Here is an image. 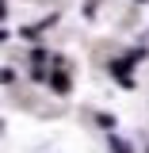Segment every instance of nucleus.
Instances as JSON below:
<instances>
[{"label": "nucleus", "mask_w": 149, "mask_h": 153, "mask_svg": "<svg viewBox=\"0 0 149 153\" xmlns=\"http://www.w3.org/2000/svg\"><path fill=\"white\" fill-rule=\"evenodd\" d=\"M0 16H4V8H0Z\"/></svg>", "instance_id": "3"}, {"label": "nucleus", "mask_w": 149, "mask_h": 153, "mask_svg": "<svg viewBox=\"0 0 149 153\" xmlns=\"http://www.w3.org/2000/svg\"><path fill=\"white\" fill-rule=\"evenodd\" d=\"M50 84H54V92H69V76H65V73H54Z\"/></svg>", "instance_id": "1"}, {"label": "nucleus", "mask_w": 149, "mask_h": 153, "mask_svg": "<svg viewBox=\"0 0 149 153\" xmlns=\"http://www.w3.org/2000/svg\"><path fill=\"white\" fill-rule=\"evenodd\" d=\"M111 149H115V153H130L126 146H122V142H119V138H115V146H111Z\"/></svg>", "instance_id": "2"}]
</instances>
